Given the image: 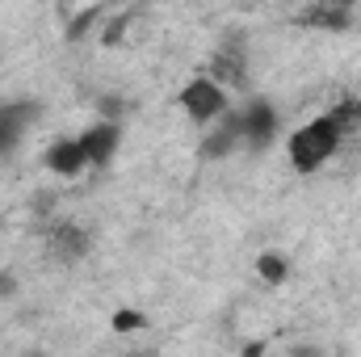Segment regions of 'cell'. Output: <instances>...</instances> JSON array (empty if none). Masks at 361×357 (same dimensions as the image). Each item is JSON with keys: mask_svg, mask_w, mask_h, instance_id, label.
<instances>
[{"mask_svg": "<svg viewBox=\"0 0 361 357\" xmlns=\"http://www.w3.org/2000/svg\"><path fill=\"white\" fill-rule=\"evenodd\" d=\"M257 273H261L265 286H281V282L290 277V261H286L281 253H261V257H257Z\"/></svg>", "mask_w": 361, "mask_h": 357, "instance_id": "obj_11", "label": "cell"}, {"mask_svg": "<svg viewBox=\"0 0 361 357\" xmlns=\"http://www.w3.org/2000/svg\"><path fill=\"white\" fill-rule=\"evenodd\" d=\"M240 147H244L240 109H227V114L214 122V131H206V135H202L197 156H202V160H227V156H231V152H240Z\"/></svg>", "mask_w": 361, "mask_h": 357, "instance_id": "obj_5", "label": "cell"}, {"mask_svg": "<svg viewBox=\"0 0 361 357\" xmlns=\"http://www.w3.org/2000/svg\"><path fill=\"white\" fill-rule=\"evenodd\" d=\"M294 21H298V25H307V30L345 34V30L353 25V8H349V4H336V0H315V4H307Z\"/></svg>", "mask_w": 361, "mask_h": 357, "instance_id": "obj_7", "label": "cell"}, {"mask_svg": "<svg viewBox=\"0 0 361 357\" xmlns=\"http://www.w3.org/2000/svg\"><path fill=\"white\" fill-rule=\"evenodd\" d=\"M240 126H244V147L248 152H265L273 139H277V109H273L269 101L252 97L240 109Z\"/></svg>", "mask_w": 361, "mask_h": 357, "instance_id": "obj_4", "label": "cell"}, {"mask_svg": "<svg viewBox=\"0 0 361 357\" xmlns=\"http://www.w3.org/2000/svg\"><path fill=\"white\" fill-rule=\"evenodd\" d=\"M80 143H85L89 164L101 169V164L114 160V152H118V143H122V126H118V122H92L89 131L80 135Z\"/></svg>", "mask_w": 361, "mask_h": 357, "instance_id": "obj_10", "label": "cell"}, {"mask_svg": "<svg viewBox=\"0 0 361 357\" xmlns=\"http://www.w3.org/2000/svg\"><path fill=\"white\" fill-rule=\"evenodd\" d=\"M177 101H180V109H185V118H189L193 126H214V122L231 109L227 89L214 85L210 76H193V80L177 92Z\"/></svg>", "mask_w": 361, "mask_h": 357, "instance_id": "obj_2", "label": "cell"}, {"mask_svg": "<svg viewBox=\"0 0 361 357\" xmlns=\"http://www.w3.org/2000/svg\"><path fill=\"white\" fill-rule=\"evenodd\" d=\"M126 21H130L126 13H122V17H109V25L101 30V42H105V47H114V42H122V30H126Z\"/></svg>", "mask_w": 361, "mask_h": 357, "instance_id": "obj_15", "label": "cell"}, {"mask_svg": "<svg viewBox=\"0 0 361 357\" xmlns=\"http://www.w3.org/2000/svg\"><path fill=\"white\" fill-rule=\"evenodd\" d=\"M135 328H147V315H139V311H118L114 315V332H135Z\"/></svg>", "mask_w": 361, "mask_h": 357, "instance_id": "obj_14", "label": "cell"}, {"mask_svg": "<svg viewBox=\"0 0 361 357\" xmlns=\"http://www.w3.org/2000/svg\"><path fill=\"white\" fill-rule=\"evenodd\" d=\"M47 169H51L55 177H63V181H72V177H80L85 169H92L89 156H85L80 135H76V139H55V143L47 147Z\"/></svg>", "mask_w": 361, "mask_h": 357, "instance_id": "obj_8", "label": "cell"}, {"mask_svg": "<svg viewBox=\"0 0 361 357\" xmlns=\"http://www.w3.org/2000/svg\"><path fill=\"white\" fill-rule=\"evenodd\" d=\"M17 294V277L13 273H0V298H13Z\"/></svg>", "mask_w": 361, "mask_h": 357, "instance_id": "obj_16", "label": "cell"}, {"mask_svg": "<svg viewBox=\"0 0 361 357\" xmlns=\"http://www.w3.org/2000/svg\"><path fill=\"white\" fill-rule=\"evenodd\" d=\"M92 21H101V8H85V13H80V17H76L72 25H68V38H72V42H76V38H85Z\"/></svg>", "mask_w": 361, "mask_h": 357, "instance_id": "obj_13", "label": "cell"}, {"mask_svg": "<svg viewBox=\"0 0 361 357\" xmlns=\"http://www.w3.org/2000/svg\"><path fill=\"white\" fill-rule=\"evenodd\" d=\"M126 357H152V353H126Z\"/></svg>", "mask_w": 361, "mask_h": 357, "instance_id": "obj_17", "label": "cell"}, {"mask_svg": "<svg viewBox=\"0 0 361 357\" xmlns=\"http://www.w3.org/2000/svg\"><path fill=\"white\" fill-rule=\"evenodd\" d=\"M92 253V236L85 227H76V223H59L55 231H51V257L55 261H63V265H76V261H85Z\"/></svg>", "mask_w": 361, "mask_h": 357, "instance_id": "obj_9", "label": "cell"}, {"mask_svg": "<svg viewBox=\"0 0 361 357\" xmlns=\"http://www.w3.org/2000/svg\"><path fill=\"white\" fill-rule=\"evenodd\" d=\"M38 114H42V105L34 97H17V101L0 105V156H8L25 139V131L38 122Z\"/></svg>", "mask_w": 361, "mask_h": 357, "instance_id": "obj_3", "label": "cell"}, {"mask_svg": "<svg viewBox=\"0 0 361 357\" xmlns=\"http://www.w3.org/2000/svg\"><path fill=\"white\" fill-rule=\"evenodd\" d=\"M332 118H336V126L349 135V131H357L361 126V97H349V101H341L336 109H332Z\"/></svg>", "mask_w": 361, "mask_h": 357, "instance_id": "obj_12", "label": "cell"}, {"mask_svg": "<svg viewBox=\"0 0 361 357\" xmlns=\"http://www.w3.org/2000/svg\"><path fill=\"white\" fill-rule=\"evenodd\" d=\"M244 68H248V55H244V42H223L214 55H210V63H206V72L202 76H210L214 85H223V89H240L244 85Z\"/></svg>", "mask_w": 361, "mask_h": 357, "instance_id": "obj_6", "label": "cell"}, {"mask_svg": "<svg viewBox=\"0 0 361 357\" xmlns=\"http://www.w3.org/2000/svg\"><path fill=\"white\" fill-rule=\"evenodd\" d=\"M341 139H345V131L336 126V118L332 114H319V118L302 122L286 139V156H290L294 173H315V169H324L341 152Z\"/></svg>", "mask_w": 361, "mask_h": 357, "instance_id": "obj_1", "label": "cell"}]
</instances>
